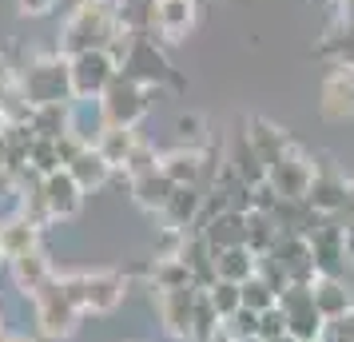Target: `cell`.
Segmentation results:
<instances>
[{"label":"cell","mask_w":354,"mask_h":342,"mask_svg":"<svg viewBox=\"0 0 354 342\" xmlns=\"http://www.w3.org/2000/svg\"><path fill=\"white\" fill-rule=\"evenodd\" d=\"M124 32L115 20V4L104 0H80L68 17L64 32H60V56H80V52H96V48H112V40Z\"/></svg>","instance_id":"cell-1"},{"label":"cell","mask_w":354,"mask_h":342,"mask_svg":"<svg viewBox=\"0 0 354 342\" xmlns=\"http://www.w3.org/2000/svg\"><path fill=\"white\" fill-rule=\"evenodd\" d=\"M20 96L28 99L32 108L44 104H72V76H68V56H40L32 64L20 68L17 76Z\"/></svg>","instance_id":"cell-2"},{"label":"cell","mask_w":354,"mask_h":342,"mask_svg":"<svg viewBox=\"0 0 354 342\" xmlns=\"http://www.w3.org/2000/svg\"><path fill=\"white\" fill-rule=\"evenodd\" d=\"M68 298L80 307V314H112L128 298V278L115 271H80V275H60Z\"/></svg>","instance_id":"cell-3"},{"label":"cell","mask_w":354,"mask_h":342,"mask_svg":"<svg viewBox=\"0 0 354 342\" xmlns=\"http://www.w3.org/2000/svg\"><path fill=\"white\" fill-rule=\"evenodd\" d=\"M28 303H32V310H36V330H40L44 339H68V334H76L80 307L68 298L60 275L52 278L48 287H40Z\"/></svg>","instance_id":"cell-4"},{"label":"cell","mask_w":354,"mask_h":342,"mask_svg":"<svg viewBox=\"0 0 354 342\" xmlns=\"http://www.w3.org/2000/svg\"><path fill=\"white\" fill-rule=\"evenodd\" d=\"M68 76H72V99H100L120 76V64L108 48L80 52L68 60Z\"/></svg>","instance_id":"cell-5"},{"label":"cell","mask_w":354,"mask_h":342,"mask_svg":"<svg viewBox=\"0 0 354 342\" xmlns=\"http://www.w3.org/2000/svg\"><path fill=\"white\" fill-rule=\"evenodd\" d=\"M306 203H310V211L319 215V219H342L346 207L354 203V183L346 180L330 160H322L319 167H315V183H310Z\"/></svg>","instance_id":"cell-6"},{"label":"cell","mask_w":354,"mask_h":342,"mask_svg":"<svg viewBox=\"0 0 354 342\" xmlns=\"http://www.w3.org/2000/svg\"><path fill=\"white\" fill-rule=\"evenodd\" d=\"M199 287H179V291H151V307L160 319L163 334L176 342H192L195 334V303H199Z\"/></svg>","instance_id":"cell-7"},{"label":"cell","mask_w":354,"mask_h":342,"mask_svg":"<svg viewBox=\"0 0 354 342\" xmlns=\"http://www.w3.org/2000/svg\"><path fill=\"white\" fill-rule=\"evenodd\" d=\"M147 92H151V88H144V84L128 80V76H115L112 88L100 96L104 115H108V128H136V124L151 112V99H147Z\"/></svg>","instance_id":"cell-8"},{"label":"cell","mask_w":354,"mask_h":342,"mask_svg":"<svg viewBox=\"0 0 354 342\" xmlns=\"http://www.w3.org/2000/svg\"><path fill=\"white\" fill-rule=\"evenodd\" d=\"M306 243H310V259H315L319 275H346L351 251H346V231H342L338 219H322L319 227L306 235Z\"/></svg>","instance_id":"cell-9"},{"label":"cell","mask_w":354,"mask_h":342,"mask_svg":"<svg viewBox=\"0 0 354 342\" xmlns=\"http://www.w3.org/2000/svg\"><path fill=\"white\" fill-rule=\"evenodd\" d=\"M319 112L326 124H346L354 120V68L330 64L319 84Z\"/></svg>","instance_id":"cell-10"},{"label":"cell","mask_w":354,"mask_h":342,"mask_svg":"<svg viewBox=\"0 0 354 342\" xmlns=\"http://www.w3.org/2000/svg\"><path fill=\"white\" fill-rule=\"evenodd\" d=\"M279 307H283V314H287V330L299 342H319L322 339L326 319H322L319 307H315L310 287H295V283H290L287 291L279 294Z\"/></svg>","instance_id":"cell-11"},{"label":"cell","mask_w":354,"mask_h":342,"mask_svg":"<svg viewBox=\"0 0 354 342\" xmlns=\"http://www.w3.org/2000/svg\"><path fill=\"white\" fill-rule=\"evenodd\" d=\"M315 167H319V163L306 160L299 147H290L287 155L271 167L267 187H271L279 199H306L310 196V183H315Z\"/></svg>","instance_id":"cell-12"},{"label":"cell","mask_w":354,"mask_h":342,"mask_svg":"<svg viewBox=\"0 0 354 342\" xmlns=\"http://www.w3.org/2000/svg\"><path fill=\"white\" fill-rule=\"evenodd\" d=\"M160 171L176 187H203V191H211L207 187V171H211L207 147H171V151H163Z\"/></svg>","instance_id":"cell-13"},{"label":"cell","mask_w":354,"mask_h":342,"mask_svg":"<svg viewBox=\"0 0 354 342\" xmlns=\"http://www.w3.org/2000/svg\"><path fill=\"white\" fill-rule=\"evenodd\" d=\"M195 24H199V0H156V24H151L156 40L179 44L192 36Z\"/></svg>","instance_id":"cell-14"},{"label":"cell","mask_w":354,"mask_h":342,"mask_svg":"<svg viewBox=\"0 0 354 342\" xmlns=\"http://www.w3.org/2000/svg\"><path fill=\"white\" fill-rule=\"evenodd\" d=\"M203 207H207V191L203 187H176V196L171 203L163 207V231H179V235H187V231H199L203 223Z\"/></svg>","instance_id":"cell-15"},{"label":"cell","mask_w":354,"mask_h":342,"mask_svg":"<svg viewBox=\"0 0 354 342\" xmlns=\"http://www.w3.org/2000/svg\"><path fill=\"white\" fill-rule=\"evenodd\" d=\"M310 294H315V307H319V314L326 323L354 310V287L346 275H319L315 287H310Z\"/></svg>","instance_id":"cell-16"},{"label":"cell","mask_w":354,"mask_h":342,"mask_svg":"<svg viewBox=\"0 0 354 342\" xmlns=\"http://www.w3.org/2000/svg\"><path fill=\"white\" fill-rule=\"evenodd\" d=\"M44 199H48V211L52 219H72V215H80L84 207V187L72 180V171H52L44 175Z\"/></svg>","instance_id":"cell-17"},{"label":"cell","mask_w":354,"mask_h":342,"mask_svg":"<svg viewBox=\"0 0 354 342\" xmlns=\"http://www.w3.org/2000/svg\"><path fill=\"white\" fill-rule=\"evenodd\" d=\"M199 231H203V239L211 243V251H227V247H243L247 243V215L243 211H215L207 215L203 223H199Z\"/></svg>","instance_id":"cell-18"},{"label":"cell","mask_w":354,"mask_h":342,"mask_svg":"<svg viewBox=\"0 0 354 342\" xmlns=\"http://www.w3.org/2000/svg\"><path fill=\"white\" fill-rule=\"evenodd\" d=\"M104 131H108L104 104H100V99H72V112H68V135H76L84 147H96Z\"/></svg>","instance_id":"cell-19"},{"label":"cell","mask_w":354,"mask_h":342,"mask_svg":"<svg viewBox=\"0 0 354 342\" xmlns=\"http://www.w3.org/2000/svg\"><path fill=\"white\" fill-rule=\"evenodd\" d=\"M247 140H251V147L263 155V163H267V167H274V163L283 160L290 147H295L287 131L279 128V124H271V120H263V115L247 120Z\"/></svg>","instance_id":"cell-20"},{"label":"cell","mask_w":354,"mask_h":342,"mask_svg":"<svg viewBox=\"0 0 354 342\" xmlns=\"http://www.w3.org/2000/svg\"><path fill=\"white\" fill-rule=\"evenodd\" d=\"M8 271H12V283H17V291H24L28 298H32L40 287H48L52 278H56V271H52V259L36 247V251H28V255H20V259L8 263Z\"/></svg>","instance_id":"cell-21"},{"label":"cell","mask_w":354,"mask_h":342,"mask_svg":"<svg viewBox=\"0 0 354 342\" xmlns=\"http://www.w3.org/2000/svg\"><path fill=\"white\" fill-rule=\"evenodd\" d=\"M227 167H231V171L247 183V187H263V183H267V175H271V167L263 163V155L251 147L247 131H243V135H235V147H231V155H227Z\"/></svg>","instance_id":"cell-22"},{"label":"cell","mask_w":354,"mask_h":342,"mask_svg":"<svg viewBox=\"0 0 354 342\" xmlns=\"http://www.w3.org/2000/svg\"><path fill=\"white\" fill-rule=\"evenodd\" d=\"M128 187H131V199H136L144 211H156V215H163V207H167L171 196H176V183L167 180L160 167L147 171V175H140V180H131Z\"/></svg>","instance_id":"cell-23"},{"label":"cell","mask_w":354,"mask_h":342,"mask_svg":"<svg viewBox=\"0 0 354 342\" xmlns=\"http://www.w3.org/2000/svg\"><path fill=\"white\" fill-rule=\"evenodd\" d=\"M40 247V227L28 223L24 215H12L8 223H0V251H4V263L20 259V255H28Z\"/></svg>","instance_id":"cell-24"},{"label":"cell","mask_w":354,"mask_h":342,"mask_svg":"<svg viewBox=\"0 0 354 342\" xmlns=\"http://www.w3.org/2000/svg\"><path fill=\"white\" fill-rule=\"evenodd\" d=\"M259 271V255L251 247H227V251H215V275L223 278V283H247V278H255Z\"/></svg>","instance_id":"cell-25"},{"label":"cell","mask_w":354,"mask_h":342,"mask_svg":"<svg viewBox=\"0 0 354 342\" xmlns=\"http://www.w3.org/2000/svg\"><path fill=\"white\" fill-rule=\"evenodd\" d=\"M68 171H72V180L80 183L84 191H92V187H104V183L112 180V163L104 160V155H100L96 147H84L80 155H76V160L68 163Z\"/></svg>","instance_id":"cell-26"},{"label":"cell","mask_w":354,"mask_h":342,"mask_svg":"<svg viewBox=\"0 0 354 342\" xmlns=\"http://www.w3.org/2000/svg\"><path fill=\"white\" fill-rule=\"evenodd\" d=\"M279 239H283V231H279V223H274L267 211H247V247L255 251L259 259L263 255H271L274 247H279Z\"/></svg>","instance_id":"cell-27"},{"label":"cell","mask_w":354,"mask_h":342,"mask_svg":"<svg viewBox=\"0 0 354 342\" xmlns=\"http://www.w3.org/2000/svg\"><path fill=\"white\" fill-rule=\"evenodd\" d=\"M136 144H140V135H136V128H108L104 135H100V144L96 151L104 155V160L112 163L115 171L128 163V155L136 151Z\"/></svg>","instance_id":"cell-28"},{"label":"cell","mask_w":354,"mask_h":342,"mask_svg":"<svg viewBox=\"0 0 354 342\" xmlns=\"http://www.w3.org/2000/svg\"><path fill=\"white\" fill-rule=\"evenodd\" d=\"M68 112H72V104H44V108H32L28 128H32L40 140H60V135H68Z\"/></svg>","instance_id":"cell-29"},{"label":"cell","mask_w":354,"mask_h":342,"mask_svg":"<svg viewBox=\"0 0 354 342\" xmlns=\"http://www.w3.org/2000/svg\"><path fill=\"white\" fill-rule=\"evenodd\" d=\"M243 307L247 310H259V314H263V310H271V307H279V291H274L271 283H267V278H247V283H243Z\"/></svg>","instance_id":"cell-30"},{"label":"cell","mask_w":354,"mask_h":342,"mask_svg":"<svg viewBox=\"0 0 354 342\" xmlns=\"http://www.w3.org/2000/svg\"><path fill=\"white\" fill-rule=\"evenodd\" d=\"M156 167H160V155H156V147L147 144V140H140V144H136V151H131L128 155V163H124V167H120V171H124V180H140V175H147V171H156Z\"/></svg>","instance_id":"cell-31"},{"label":"cell","mask_w":354,"mask_h":342,"mask_svg":"<svg viewBox=\"0 0 354 342\" xmlns=\"http://www.w3.org/2000/svg\"><path fill=\"white\" fill-rule=\"evenodd\" d=\"M207 298H211V307L219 310V319H231V314L243 307V287L239 283H223V278H219V283L207 291Z\"/></svg>","instance_id":"cell-32"},{"label":"cell","mask_w":354,"mask_h":342,"mask_svg":"<svg viewBox=\"0 0 354 342\" xmlns=\"http://www.w3.org/2000/svg\"><path fill=\"white\" fill-rule=\"evenodd\" d=\"M176 140L179 147H203V140H207V124H203V115L199 112H187L176 120Z\"/></svg>","instance_id":"cell-33"},{"label":"cell","mask_w":354,"mask_h":342,"mask_svg":"<svg viewBox=\"0 0 354 342\" xmlns=\"http://www.w3.org/2000/svg\"><path fill=\"white\" fill-rule=\"evenodd\" d=\"M223 330L231 334L235 342H243V339H255L259 334V310H247V307H239L231 319H223Z\"/></svg>","instance_id":"cell-34"},{"label":"cell","mask_w":354,"mask_h":342,"mask_svg":"<svg viewBox=\"0 0 354 342\" xmlns=\"http://www.w3.org/2000/svg\"><path fill=\"white\" fill-rule=\"evenodd\" d=\"M322 52L335 56V64L354 68V28H338L335 36H326V40H322Z\"/></svg>","instance_id":"cell-35"},{"label":"cell","mask_w":354,"mask_h":342,"mask_svg":"<svg viewBox=\"0 0 354 342\" xmlns=\"http://www.w3.org/2000/svg\"><path fill=\"white\" fill-rule=\"evenodd\" d=\"M283 334H290V330H287V314H283V307L263 310V314H259V339H263V342H274V339H283Z\"/></svg>","instance_id":"cell-36"},{"label":"cell","mask_w":354,"mask_h":342,"mask_svg":"<svg viewBox=\"0 0 354 342\" xmlns=\"http://www.w3.org/2000/svg\"><path fill=\"white\" fill-rule=\"evenodd\" d=\"M319 342H354V310L342 314V319H330V323L322 326Z\"/></svg>","instance_id":"cell-37"},{"label":"cell","mask_w":354,"mask_h":342,"mask_svg":"<svg viewBox=\"0 0 354 342\" xmlns=\"http://www.w3.org/2000/svg\"><path fill=\"white\" fill-rule=\"evenodd\" d=\"M326 8L335 12V20L342 24V28H354V0H330Z\"/></svg>","instance_id":"cell-38"},{"label":"cell","mask_w":354,"mask_h":342,"mask_svg":"<svg viewBox=\"0 0 354 342\" xmlns=\"http://www.w3.org/2000/svg\"><path fill=\"white\" fill-rule=\"evenodd\" d=\"M17 4L24 17H48L52 8H56V0H17Z\"/></svg>","instance_id":"cell-39"},{"label":"cell","mask_w":354,"mask_h":342,"mask_svg":"<svg viewBox=\"0 0 354 342\" xmlns=\"http://www.w3.org/2000/svg\"><path fill=\"white\" fill-rule=\"evenodd\" d=\"M0 342H32V339H24V334H0Z\"/></svg>","instance_id":"cell-40"},{"label":"cell","mask_w":354,"mask_h":342,"mask_svg":"<svg viewBox=\"0 0 354 342\" xmlns=\"http://www.w3.org/2000/svg\"><path fill=\"white\" fill-rule=\"evenodd\" d=\"M346 278H351V287H354V259H351V267H346Z\"/></svg>","instance_id":"cell-41"},{"label":"cell","mask_w":354,"mask_h":342,"mask_svg":"<svg viewBox=\"0 0 354 342\" xmlns=\"http://www.w3.org/2000/svg\"><path fill=\"white\" fill-rule=\"evenodd\" d=\"M274 342H299V339H295V334H283V339H274Z\"/></svg>","instance_id":"cell-42"},{"label":"cell","mask_w":354,"mask_h":342,"mask_svg":"<svg viewBox=\"0 0 354 342\" xmlns=\"http://www.w3.org/2000/svg\"><path fill=\"white\" fill-rule=\"evenodd\" d=\"M243 342H263V339H259V334H255V339H243Z\"/></svg>","instance_id":"cell-43"}]
</instances>
